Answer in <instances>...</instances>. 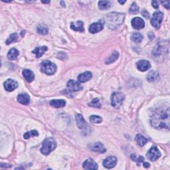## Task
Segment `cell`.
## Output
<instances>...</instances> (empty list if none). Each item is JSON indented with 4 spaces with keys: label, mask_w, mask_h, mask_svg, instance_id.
<instances>
[{
    "label": "cell",
    "mask_w": 170,
    "mask_h": 170,
    "mask_svg": "<svg viewBox=\"0 0 170 170\" xmlns=\"http://www.w3.org/2000/svg\"><path fill=\"white\" fill-rule=\"evenodd\" d=\"M169 110L167 109H158L154 112L152 117V126L156 128H167L169 129Z\"/></svg>",
    "instance_id": "obj_1"
},
{
    "label": "cell",
    "mask_w": 170,
    "mask_h": 170,
    "mask_svg": "<svg viewBox=\"0 0 170 170\" xmlns=\"http://www.w3.org/2000/svg\"><path fill=\"white\" fill-rule=\"evenodd\" d=\"M124 16V13L112 12V13L107 14L105 16L104 23L106 24L109 29H116L123 23Z\"/></svg>",
    "instance_id": "obj_2"
},
{
    "label": "cell",
    "mask_w": 170,
    "mask_h": 170,
    "mask_svg": "<svg viewBox=\"0 0 170 170\" xmlns=\"http://www.w3.org/2000/svg\"><path fill=\"white\" fill-rule=\"evenodd\" d=\"M57 146L55 140L52 137L46 138L42 144L41 152L44 155H48L52 151H53Z\"/></svg>",
    "instance_id": "obj_3"
},
{
    "label": "cell",
    "mask_w": 170,
    "mask_h": 170,
    "mask_svg": "<svg viewBox=\"0 0 170 170\" xmlns=\"http://www.w3.org/2000/svg\"><path fill=\"white\" fill-rule=\"evenodd\" d=\"M57 70V66L53 62L49 61H45L41 63V71L47 75H52L55 74Z\"/></svg>",
    "instance_id": "obj_4"
},
{
    "label": "cell",
    "mask_w": 170,
    "mask_h": 170,
    "mask_svg": "<svg viewBox=\"0 0 170 170\" xmlns=\"http://www.w3.org/2000/svg\"><path fill=\"white\" fill-rule=\"evenodd\" d=\"M124 100V95L121 92H114L112 94L111 103L115 108H118Z\"/></svg>",
    "instance_id": "obj_5"
},
{
    "label": "cell",
    "mask_w": 170,
    "mask_h": 170,
    "mask_svg": "<svg viewBox=\"0 0 170 170\" xmlns=\"http://www.w3.org/2000/svg\"><path fill=\"white\" fill-rule=\"evenodd\" d=\"M164 14L161 11H156L153 14L151 19V24L152 26L154 27L155 28L157 29H159L160 28L161 23L163 20Z\"/></svg>",
    "instance_id": "obj_6"
},
{
    "label": "cell",
    "mask_w": 170,
    "mask_h": 170,
    "mask_svg": "<svg viewBox=\"0 0 170 170\" xmlns=\"http://www.w3.org/2000/svg\"><path fill=\"white\" fill-rule=\"evenodd\" d=\"M160 156H161L160 152H159V149H157V147L156 146L152 147L147 153V157L149 159V160H151L152 162L157 160V159L160 157Z\"/></svg>",
    "instance_id": "obj_7"
},
{
    "label": "cell",
    "mask_w": 170,
    "mask_h": 170,
    "mask_svg": "<svg viewBox=\"0 0 170 170\" xmlns=\"http://www.w3.org/2000/svg\"><path fill=\"white\" fill-rule=\"evenodd\" d=\"M104 21H99L97 23H94L89 27V31L91 33H96L102 31L104 28Z\"/></svg>",
    "instance_id": "obj_8"
},
{
    "label": "cell",
    "mask_w": 170,
    "mask_h": 170,
    "mask_svg": "<svg viewBox=\"0 0 170 170\" xmlns=\"http://www.w3.org/2000/svg\"><path fill=\"white\" fill-rule=\"evenodd\" d=\"M117 163V159L116 157L109 156L103 161V166L107 169H111L114 167Z\"/></svg>",
    "instance_id": "obj_9"
},
{
    "label": "cell",
    "mask_w": 170,
    "mask_h": 170,
    "mask_svg": "<svg viewBox=\"0 0 170 170\" xmlns=\"http://www.w3.org/2000/svg\"><path fill=\"white\" fill-rule=\"evenodd\" d=\"M18 86L17 82L12 79H8L4 82V88L7 91L11 92L16 89Z\"/></svg>",
    "instance_id": "obj_10"
},
{
    "label": "cell",
    "mask_w": 170,
    "mask_h": 170,
    "mask_svg": "<svg viewBox=\"0 0 170 170\" xmlns=\"http://www.w3.org/2000/svg\"><path fill=\"white\" fill-rule=\"evenodd\" d=\"M67 87L71 91H81L82 89V86L79 82L74 81L73 80H70L67 82Z\"/></svg>",
    "instance_id": "obj_11"
},
{
    "label": "cell",
    "mask_w": 170,
    "mask_h": 170,
    "mask_svg": "<svg viewBox=\"0 0 170 170\" xmlns=\"http://www.w3.org/2000/svg\"><path fill=\"white\" fill-rule=\"evenodd\" d=\"M132 25L135 29L139 30L143 29L145 26L144 20L140 17H135L132 20Z\"/></svg>",
    "instance_id": "obj_12"
},
{
    "label": "cell",
    "mask_w": 170,
    "mask_h": 170,
    "mask_svg": "<svg viewBox=\"0 0 170 170\" xmlns=\"http://www.w3.org/2000/svg\"><path fill=\"white\" fill-rule=\"evenodd\" d=\"M137 68L140 71H146L151 67V64L149 61L146 60H141L137 62Z\"/></svg>",
    "instance_id": "obj_13"
},
{
    "label": "cell",
    "mask_w": 170,
    "mask_h": 170,
    "mask_svg": "<svg viewBox=\"0 0 170 170\" xmlns=\"http://www.w3.org/2000/svg\"><path fill=\"white\" fill-rule=\"evenodd\" d=\"M76 121L77 126H78L79 129L84 130V129H86L87 127H88V124H87L86 121L84 120L83 116H82L81 114H79L76 115Z\"/></svg>",
    "instance_id": "obj_14"
},
{
    "label": "cell",
    "mask_w": 170,
    "mask_h": 170,
    "mask_svg": "<svg viewBox=\"0 0 170 170\" xmlns=\"http://www.w3.org/2000/svg\"><path fill=\"white\" fill-rule=\"evenodd\" d=\"M83 168L85 169H97L98 166L93 159H88L83 163Z\"/></svg>",
    "instance_id": "obj_15"
},
{
    "label": "cell",
    "mask_w": 170,
    "mask_h": 170,
    "mask_svg": "<svg viewBox=\"0 0 170 170\" xmlns=\"http://www.w3.org/2000/svg\"><path fill=\"white\" fill-rule=\"evenodd\" d=\"M91 149L94 152H99V153H104L106 151V149L104 147L103 144L100 142L92 144L91 146Z\"/></svg>",
    "instance_id": "obj_16"
},
{
    "label": "cell",
    "mask_w": 170,
    "mask_h": 170,
    "mask_svg": "<svg viewBox=\"0 0 170 170\" xmlns=\"http://www.w3.org/2000/svg\"><path fill=\"white\" fill-rule=\"evenodd\" d=\"M84 23L81 21H78L76 23H71V28L75 31H80L84 32Z\"/></svg>",
    "instance_id": "obj_17"
},
{
    "label": "cell",
    "mask_w": 170,
    "mask_h": 170,
    "mask_svg": "<svg viewBox=\"0 0 170 170\" xmlns=\"http://www.w3.org/2000/svg\"><path fill=\"white\" fill-rule=\"evenodd\" d=\"M92 76V75L91 72L89 71H86L81 74H79L78 76V81L81 82H86L87 81H89V80H91Z\"/></svg>",
    "instance_id": "obj_18"
},
{
    "label": "cell",
    "mask_w": 170,
    "mask_h": 170,
    "mask_svg": "<svg viewBox=\"0 0 170 170\" xmlns=\"http://www.w3.org/2000/svg\"><path fill=\"white\" fill-rule=\"evenodd\" d=\"M17 101L22 104L27 105L29 104L30 102V97L27 94L23 93L19 94L18 97H17Z\"/></svg>",
    "instance_id": "obj_19"
},
{
    "label": "cell",
    "mask_w": 170,
    "mask_h": 170,
    "mask_svg": "<svg viewBox=\"0 0 170 170\" xmlns=\"http://www.w3.org/2000/svg\"><path fill=\"white\" fill-rule=\"evenodd\" d=\"M23 75L25 79L27 80V81L29 82H32L35 79L34 73L29 69H25L23 71Z\"/></svg>",
    "instance_id": "obj_20"
},
{
    "label": "cell",
    "mask_w": 170,
    "mask_h": 170,
    "mask_svg": "<svg viewBox=\"0 0 170 170\" xmlns=\"http://www.w3.org/2000/svg\"><path fill=\"white\" fill-rule=\"evenodd\" d=\"M50 104L55 108H62L66 104V102L64 100H52L50 102Z\"/></svg>",
    "instance_id": "obj_21"
},
{
    "label": "cell",
    "mask_w": 170,
    "mask_h": 170,
    "mask_svg": "<svg viewBox=\"0 0 170 170\" xmlns=\"http://www.w3.org/2000/svg\"><path fill=\"white\" fill-rule=\"evenodd\" d=\"M47 50V47H37V48L33 51V53L35 54L36 55L37 58H40V57L43 55V54L45 53Z\"/></svg>",
    "instance_id": "obj_22"
},
{
    "label": "cell",
    "mask_w": 170,
    "mask_h": 170,
    "mask_svg": "<svg viewBox=\"0 0 170 170\" xmlns=\"http://www.w3.org/2000/svg\"><path fill=\"white\" fill-rule=\"evenodd\" d=\"M135 140H136L137 144H138L140 146H144L147 142V139L146 137H145L141 134L136 135V137H135Z\"/></svg>",
    "instance_id": "obj_23"
},
{
    "label": "cell",
    "mask_w": 170,
    "mask_h": 170,
    "mask_svg": "<svg viewBox=\"0 0 170 170\" xmlns=\"http://www.w3.org/2000/svg\"><path fill=\"white\" fill-rule=\"evenodd\" d=\"M19 52L17 51L16 49L13 48L11 50H9V51L8 52V54H7V58H8L9 60H15L17 59V57L19 56Z\"/></svg>",
    "instance_id": "obj_24"
},
{
    "label": "cell",
    "mask_w": 170,
    "mask_h": 170,
    "mask_svg": "<svg viewBox=\"0 0 170 170\" xmlns=\"http://www.w3.org/2000/svg\"><path fill=\"white\" fill-rule=\"evenodd\" d=\"M119 57V53L117 51H114L113 53H112L108 59H106V61H105V62L106 64H110L116 61L118 59Z\"/></svg>",
    "instance_id": "obj_25"
},
{
    "label": "cell",
    "mask_w": 170,
    "mask_h": 170,
    "mask_svg": "<svg viewBox=\"0 0 170 170\" xmlns=\"http://www.w3.org/2000/svg\"><path fill=\"white\" fill-rule=\"evenodd\" d=\"M158 78H159V74L157 72L155 71H151L147 76V81H149V82H154L158 79Z\"/></svg>",
    "instance_id": "obj_26"
},
{
    "label": "cell",
    "mask_w": 170,
    "mask_h": 170,
    "mask_svg": "<svg viewBox=\"0 0 170 170\" xmlns=\"http://www.w3.org/2000/svg\"><path fill=\"white\" fill-rule=\"evenodd\" d=\"M132 41H133L134 42L138 43V42H142L143 40V36L140 33H134L131 36Z\"/></svg>",
    "instance_id": "obj_27"
},
{
    "label": "cell",
    "mask_w": 170,
    "mask_h": 170,
    "mask_svg": "<svg viewBox=\"0 0 170 170\" xmlns=\"http://www.w3.org/2000/svg\"><path fill=\"white\" fill-rule=\"evenodd\" d=\"M110 7V3L108 1H100L98 2V7L100 9H108Z\"/></svg>",
    "instance_id": "obj_28"
},
{
    "label": "cell",
    "mask_w": 170,
    "mask_h": 170,
    "mask_svg": "<svg viewBox=\"0 0 170 170\" xmlns=\"http://www.w3.org/2000/svg\"><path fill=\"white\" fill-rule=\"evenodd\" d=\"M17 39H18V35H17V33L11 34L9 37V39L6 41V44L9 45L11 43H13V42H16L17 41Z\"/></svg>",
    "instance_id": "obj_29"
},
{
    "label": "cell",
    "mask_w": 170,
    "mask_h": 170,
    "mask_svg": "<svg viewBox=\"0 0 170 170\" xmlns=\"http://www.w3.org/2000/svg\"><path fill=\"white\" fill-rule=\"evenodd\" d=\"M90 121H91L92 123H94V124H99V123H101V122H102V118L99 116L93 115V116H91V118H90Z\"/></svg>",
    "instance_id": "obj_30"
},
{
    "label": "cell",
    "mask_w": 170,
    "mask_h": 170,
    "mask_svg": "<svg viewBox=\"0 0 170 170\" xmlns=\"http://www.w3.org/2000/svg\"><path fill=\"white\" fill-rule=\"evenodd\" d=\"M37 32L41 35H47L48 33V29H47V27L43 25H39L37 27Z\"/></svg>",
    "instance_id": "obj_31"
},
{
    "label": "cell",
    "mask_w": 170,
    "mask_h": 170,
    "mask_svg": "<svg viewBox=\"0 0 170 170\" xmlns=\"http://www.w3.org/2000/svg\"><path fill=\"white\" fill-rule=\"evenodd\" d=\"M129 12L132 14H136L137 13L139 12V7L137 6V4L136 3H133L132 4V6L130 8Z\"/></svg>",
    "instance_id": "obj_32"
},
{
    "label": "cell",
    "mask_w": 170,
    "mask_h": 170,
    "mask_svg": "<svg viewBox=\"0 0 170 170\" xmlns=\"http://www.w3.org/2000/svg\"><path fill=\"white\" fill-rule=\"evenodd\" d=\"M39 136L38 132H37L36 130H31L25 134L23 137L25 139H29V137L31 136Z\"/></svg>",
    "instance_id": "obj_33"
},
{
    "label": "cell",
    "mask_w": 170,
    "mask_h": 170,
    "mask_svg": "<svg viewBox=\"0 0 170 170\" xmlns=\"http://www.w3.org/2000/svg\"><path fill=\"white\" fill-rule=\"evenodd\" d=\"M89 106L95 107V108H101V104L98 98H94L92 100L91 103L89 104Z\"/></svg>",
    "instance_id": "obj_34"
},
{
    "label": "cell",
    "mask_w": 170,
    "mask_h": 170,
    "mask_svg": "<svg viewBox=\"0 0 170 170\" xmlns=\"http://www.w3.org/2000/svg\"><path fill=\"white\" fill-rule=\"evenodd\" d=\"M131 157H132V159H133L134 161L137 162L138 164L140 163V162H144V158L142 156H140L138 158H137V157H136V155L133 154V155H132V156H131Z\"/></svg>",
    "instance_id": "obj_35"
},
{
    "label": "cell",
    "mask_w": 170,
    "mask_h": 170,
    "mask_svg": "<svg viewBox=\"0 0 170 170\" xmlns=\"http://www.w3.org/2000/svg\"><path fill=\"white\" fill-rule=\"evenodd\" d=\"M161 4L163 5L164 7H166L167 9H169L170 7V2L169 1H161Z\"/></svg>",
    "instance_id": "obj_36"
},
{
    "label": "cell",
    "mask_w": 170,
    "mask_h": 170,
    "mask_svg": "<svg viewBox=\"0 0 170 170\" xmlns=\"http://www.w3.org/2000/svg\"><path fill=\"white\" fill-rule=\"evenodd\" d=\"M142 14L143 15V16L146 17V18H149V13L146 11V10H144V11H142Z\"/></svg>",
    "instance_id": "obj_37"
},
{
    "label": "cell",
    "mask_w": 170,
    "mask_h": 170,
    "mask_svg": "<svg viewBox=\"0 0 170 170\" xmlns=\"http://www.w3.org/2000/svg\"><path fill=\"white\" fill-rule=\"evenodd\" d=\"M152 6H153L154 8H156V9H157L158 8V3H157V1H152Z\"/></svg>",
    "instance_id": "obj_38"
},
{
    "label": "cell",
    "mask_w": 170,
    "mask_h": 170,
    "mask_svg": "<svg viewBox=\"0 0 170 170\" xmlns=\"http://www.w3.org/2000/svg\"><path fill=\"white\" fill-rule=\"evenodd\" d=\"M144 163V167H146V168H147V167H149V164H148V163H147V162H143Z\"/></svg>",
    "instance_id": "obj_39"
},
{
    "label": "cell",
    "mask_w": 170,
    "mask_h": 170,
    "mask_svg": "<svg viewBox=\"0 0 170 170\" xmlns=\"http://www.w3.org/2000/svg\"><path fill=\"white\" fill-rule=\"evenodd\" d=\"M6 165H7V164H6ZM11 165H9V166H4L3 164H1V167H11Z\"/></svg>",
    "instance_id": "obj_40"
},
{
    "label": "cell",
    "mask_w": 170,
    "mask_h": 170,
    "mask_svg": "<svg viewBox=\"0 0 170 170\" xmlns=\"http://www.w3.org/2000/svg\"><path fill=\"white\" fill-rule=\"evenodd\" d=\"M41 2H42V4H49L50 1H42Z\"/></svg>",
    "instance_id": "obj_41"
},
{
    "label": "cell",
    "mask_w": 170,
    "mask_h": 170,
    "mask_svg": "<svg viewBox=\"0 0 170 170\" xmlns=\"http://www.w3.org/2000/svg\"><path fill=\"white\" fill-rule=\"evenodd\" d=\"M119 1V3H120L121 4H124L126 3V1Z\"/></svg>",
    "instance_id": "obj_42"
}]
</instances>
